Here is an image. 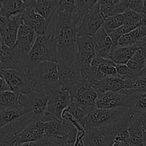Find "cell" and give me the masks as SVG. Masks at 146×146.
<instances>
[{
    "mask_svg": "<svg viewBox=\"0 0 146 146\" xmlns=\"http://www.w3.org/2000/svg\"><path fill=\"white\" fill-rule=\"evenodd\" d=\"M78 26L72 14L56 11L51 18L46 34H50L55 38L58 49V63H73L75 61Z\"/></svg>",
    "mask_w": 146,
    "mask_h": 146,
    "instance_id": "cell-1",
    "label": "cell"
},
{
    "mask_svg": "<svg viewBox=\"0 0 146 146\" xmlns=\"http://www.w3.org/2000/svg\"><path fill=\"white\" fill-rule=\"evenodd\" d=\"M25 59L29 71L44 61L58 64V49L55 38L50 34L38 36L30 52L26 55Z\"/></svg>",
    "mask_w": 146,
    "mask_h": 146,
    "instance_id": "cell-2",
    "label": "cell"
},
{
    "mask_svg": "<svg viewBox=\"0 0 146 146\" xmlns=\"http://www.w3.org/2000/svg\"><path fill=\"white\" fill-rule=\"evenodd\" d=\"M29 72L34 86V92L41 91L51 92L60 88L57 63L44 61Z\"/></svg>",
    "mask_w": 146,
    "mask_h": 146,
    "instance_id": "cell-3",
    "label": "cell"
},
{
    "mask_svg": "<svg viewBox=\"0 0 146 146\" xmlns=\"http://www.w3.org/2000/svg\"><path fill=\"white\" fill-rule=\"evenodd\" d=\"M131 108H120L113 109H101L96 107L91 108L81 125L85 131L94 128H101L120 119L126 115Z\"/></svg>",
    "mask_w": 146,
    "mask_h": 146,
    "instance_id": "cell-4",
    "label": "cell"
},
{
    "mask_svg": "<svg viewBox=\"0 0 146 146\" xmlns=\"http://www.w3.org/2000/svg\"><path fill=\"white\" fill-rule=\"evenodd\" d=\"M51 92L46 91H34L29 94L19 96V106L26 114L32 113L38 119L46 111Z\"/></svg>",
    "mask_w": 146,
    "mask_h": 146,
    "instance_id": "cell-5",
    "label": "cell"
},
{
    "mask_svg": "<svg viewBox=\"0 0 146 146\" xmlns=\"http://www.w3.org/2000/svg\"><path fill=\"white\" fill-rule=\"evenodd\" d=\"M133 89H125L117 92H105L98 94L96 106L101 109L131 108Z\"/></svg>",
    "mask_w": 146,
    "mask_h": 146,
    "instance_id": "cell-6",
    "label": "cell"
},
{
    "mask_svg": "<svg viewBox=\"0 0 146 146\" xmlns=\"http://www.w3.org/2000/svg\"><path fill=\"white\" fill-rule=\"evenodd\" d=\"M0 74L5 80L10 91L17 96L29 94L34 91L32 80L30 72L0 70Z\"/></svg>",
    "mask_w": 146,
    "mask_h": 146,
    "instance_id": "cell-7",
    "label": "cell"
},
{
    "mask_svg": "<svg viewBox=\"0 0 146 146\" xmlns=\"http://www.w3.org/2000/svg\"><path fill=\"white\" fill-rule=\"evenodd\" d=\"M104 21L100 11L99 1H97L83 17L77 29V38L84 36H93L102 27Z\"/></svg>",
    "mask_w": 146,
    "mask_h": 146,
    "instance_id": "cell-8",
    "label": "cell"
},
{
    "mask_svg": "<svg viewBox=\"0 0 146 146\" xmlns=\"http://www.w3.org/2000/svg\"><path fill=\"white\" fill-rule=\"evenodd\" d=\"M60 88L71 92L81 83V71L74 62L59 61L58 63Z\"/></svg>",
    "mask_w": 146,
    "mask_h": 146,
    "instance_id": "cell-9",
    "label": "cell"
},
{
    "mask_svg": "<svg viewBox=\"0 0 146 146\" xmlns=\"http://www.w3.org/2000/svg\"><path fill=\"white\" fill-rule=\"evenodd\" d=\"M96 57L95 47L92 36H84L76 38V54L74 64L82 71L89 69Z\"/></svg>",
    "mask_w": 146,
    "mask_h": 146,
    "instance_id": "cell-10",
    "label": "cell"
},
{
    "mask_svg": "<svg viewBox=\"0 0 146 146\" xmlns=\"http://www.w3.org/2000/svg\"><path fill=\"white\" fill-rule=\"evenodd\" d=\"M0 51L2 55L0 70H14L22 72H29L26 64V55L15 49H11L4 42L0 45Z\"/></svg>",
    "mask_w": 146,
    "mask_h": 146,
    "instance_id": "cell-11",
    "label": "cell"
},
{
    "mask_svg": "<svg viewBox=\"0 0 146 146\" xmlns=\"http://www.w3.org/2000/svg\"><path fill=\"white\" fill-rule=\"evenodd\" d=\"M71 101L72 98L68 91H63L60 88H56L51 91L46 111L54 120L61 121V114L68 108Z\"/></svg>",
    "mask_w": 146,
    "mask_h": 146,
    "instance_id": "cell-12",
    "label": "cell"
},
{
    "mask_svg": "<svg viewBox=\"0 0 146 146\" xmlns=\"http://www.w3.org/2000/svg\"><path fill=\"white\" fill-rule=\"evenodd\" d=\"M134 81L130 79H125L119 76L111 77L101 81H94L91 86L97 92H117L125 89H132Z\"/></svg>",
    "mask_w": 146,
    "mask_h": 146,
    "instance_id": "cell-13",
    "label": "cell"
},
{
    "mask_svg": "<svg viewBox=\"0 0 146 146\" xmlns=\"http://www.w3.org/2000/svg\"><path fill=\"white\" fill-rule=\"evenodd\" d=\"M69 94L72 101L79 105L86 107H96V101L98 94L89 83L81 81Z\"/></svg>",
    "mask_w": 146,
    "mask_h": 146,
    "instance_id": "cell-14",
    "label": "cell"
},
{
    "mask_svg": "<svg viewBox=\"0 0 146 146\" xmlns=\"http://www.w3.org/2000/svg\"><path fill=\"white\" fill-rule=\"evenodd\" d=\"M21 14L14 16L10 19H7L1 30L0 34L3 42L12 50L14 48L17 42L19 28L21 24H24Z\"/></svg>",
    "mask_w": 146,
    "mask_h": 146,
    "instance_id": "cell-15",
    "label": "cell"
},
{
    "mask_svg": "<svg viewBox=\"0 0 146 146\" xmlns=\"http://www.w3.org/2000/svg\"><path fill=\"white\" fill-rule=\"evenodd\" d=\"M37 34L32 28L27 24H21L17 34V42L14 49L27 55L32 48L37 38Z\"/></svg>",
    "mask_w": 146,
    "mask_h": 146,
    "instance_id": "cell-16",
    "label": "cell"
},
{
    "mask_svg": "<svg viewBox=\"0 0 146 146\" xmlns=\"http://www.w3.org/2000/svg\"><path fill=\"white\" fill-rule=\"evenodd\" d=\"M34 6L26 9L21 14L23 23L32 28L37 36H45L49 21L38 14Z\"/></svg>",
    "mask_w": 146,
    "mask_h": 146,
    "instance_id": "cell-17",
    "label": "cell"
},
{
    "mask_svg": "<svg viewBox=\"0 0 146 146\" xmlns=\"http://www.w3.org/2000/svg\"><path fill=\"white\" fill-rule=\"evenodd\" d=\"M95 47L96 56L110 58L113 48V42L111 37L103 27L92 36Z\"/></svg>",
    "mask_w": 146,
    "mask_h": 146,
    "instance_id": "cell-18",
    "label": "cell"
},
{
    "mask_svg": "<svg viewBox=\"0 0 146 146\" xmlns=\"http://www.w3.org/2000/svg\"><path fill=\"white\" fill-rule=\"evenodd\" d=\"M142 120L143 115L133 111L128 127L129 140L128 143L131 146H145L144 143L145 131L143 128Z\"/></svg>",
    "mask_w": 146,
    "mask_h": 146,
    "instance_id": "cell-19",
    "label": "cell"
},
{
    "mask_svg": "<svg viewBox=\"0 0 146 146\" xmlns=\"http://www.w3.org/2000/svg\"><path fill=\"white\" fill-rule=\"evenodd\" d=\"M45 135L44 123L38 119L31 123L17 136L19 145L28 142H36L42 139Z\"/></svg>",
    "mask_w": 146,
    "mask_h": 146,
    "instance_id": "cell-20",
    "label": "cell"
},
{
    "mask_svg": "<svg viewBox=\"0 0 146 146\" xmlns=\"http://www.w3.org/2000/svg\"><path fill=\"white\" fill-rule=\"evenodd\" d=\"M132 110H130L126 115H124L120 119L114 121L112 123L105 125L99 128L102 133L112 143L114 144L115 138L120 133L124 131L128 130V127L130 125L131 115H132Z\"/></svg>",
    "mask_w": 146,
    "mask_h": 146,
    "instance_id": "cell-21",
    "label": "cell"
},
{
    "mask_svg": "<svg viewBox=\"0 0 146 146\" xmlns=\"http://www.w3.org/2000/svg\"><path fill=\"white\" fill-rule=\"evenodd\" d=\"M36 1L32 0H26V1H20V0H11V1H3L2 9L0 11V14L6 18L10 19L14 16L18 15L24 12V10L28 7H32L34 5Z\"/></svg>",
    "mask_w": 146,
    "mask_h": 146,
    "instance_id": "cell-22",
    "label": "cell"
},
{
    "mask_svg": "<svg viewBox=\"0 0 146 146\" xmlns=\"http://www.w3.org/2000/svg\"><path fill=\"white\" fill-rule=\"evenodd\" d=\"M100 11L104 19L113 16L123 14L127 7L126 1L122 0H100Z\"/></svg>",
    "mask_w": 146,
    "mask_h": 146,
    "instance_id": "cell-23",
    "label": "cell"
},
{
    "mask_svg": "<svg viewBox=\"0 0 146 146\" xmlns=\"http://www.w3.org/2000/svg\"><path fill=\"white\" fill-rule=\"evenodd\" d=\"M36 117L34 116L32 113L25 114L22 116L19 117L12 121L10 123L1 128V131L5 133L11 134L12 135H19L32 121L36 120Z\"/></svg>",
    "mask_w": 146,
    "mask_h": 146,
    "instance_id": "cell-24",
    "label": "cell"
},
{
    "mask_svg": "<svg viewBox=\"0 0 146 146\" xmlns=\"http://www.w3.org/2000/svg\"><path fill=\"white\" fill-rule=\"evenodd\" d=\"M85 146H113V144L99 129V128H91L86 131L84 137Z\"/></svg>",
    "mask_w": 146,
    "mask_h": 146,
    "instance_id": "cell-25",
    "label": "cell"
},
{
    "mask_svg": "<svg viewBox=\"0 0 146 146\" xmlns=\"http://www.w3.org/2000/svg\"><path fill=\"white\" fill-rule=\"evenodd\" d=\"M140 49L137 45L128 47H115L112 50L110 59L116 64H126Z\"/></svg>",
    "mask_w": 146,
    "mask_h": 146,
    "instance_id": "cell-26",
    "label": "cell"
},
{
    "mask_svg": "<svg viewBox=\"0 0 146 146\" xmlns=\"http://www.w3.org/2000/svg\"><path fill=\"white\" fill-rule=\"evenodd\" d=\"M145 37H146V29L138 25L135 29L123 36L118 41L117 46L128 47L135 46Z\"/></svg>",
    "mask_w": 146,
    "mask_h": 146,
    "instance_id": "cell-27",
    "label": "cell"
},
{
    "mask_svg": "<svg viewBox=\"0 0 146 146\" xmlns=\"http://www.w3.org/2000/svg\"><path fill=\"white\" fill-rule=\"evenodd\" d=\"M58 1L54 0H37L34 4V9L45 19L49 21L57 9Z\"/></svg>",
    "mask_w": 146,
    "mask_h": 146,
    "instance_id": "cell-28",
    "label": "cell"
},
{
    "mask_svg": "<svg viewBox=\"0 0 146 146\" xmlns=\"http://www.w3.org/2000/svg\"><path fill=\"white\" fill-rule=\"evenodd\" d=\"M25 114L19 106L10 107L2 110L0 111V127L3 128Z\"/></svg>",
    "mask_w": 146,
    "mask_h": 146,
    "instance_id": "cell-29",
    "label": "cell"
},
{
    "mask_svg": "<svg viewBox=\"0 0 146 146\" xmlns=\"http://www.w3.org/2000/svg\"><path fill=\"white\" fill-rule=\"evenodd\" d=\"M96 2V0H75L76 7L72 15L78 25L84 15Z\"/></svg>",
    "mask_w": 146,
    "mask_h": 146,
    "instance_id": "cell-30",
    "label": "cell"
},
{
    "mask_svg": "<svg viewBox=\"0 0 146 146\" xmlns=\"http://www.w3.org/2000/svg\"><path fill=\"white\" fill-rule=\"evenodd\" d=\"M92 108H94V107L83 106L71 101V103L67 108V110L74 117V119L78 123H81Z\"/></svg>",
    "mask_w": 146,
    "mask_h": 146,
    "instance_id": "cell-31",
    "label": "cell"
},
{
    "mask_svg": "<svg viewBox=\"0 0 146 146\" xmlns=\"http://www.w3.org/2000/svg\"><path fill=\"white\" fill-rule=\"evenodd\" d=\"M131 110L138 114H142L146 110V92L134 91L132 96Z\"/></svg>",
    "mask_w": 146,
    "mask_h": 146,
    "instance_id": "cell-32",
    "label": "cell"
},
{
    "mask_svg": "<svg viewBox=\"0 0 146 146\" xmlns=\"http://www.w3.org/2000/svg\"><path fill=\"white\" fill-rule=\"evenodd\" d=\"M146 58L141 52V50H138L133 56L127 63V66L135 72L138 73L142 76V73L145 68Z\"/></svg>",
    "mask_w": 146,
    "mask_h": 146,
    "instance_id": "cell-33",
    "label": "cell"
},
{
    "mask_svg": "<svg viewBox=\"0 0 146 146\" xmlns=\"http://www.w3.org/2000/svg\"><path fill=\"white\" fill-rule=\"evenodd\" d=\"M16 106H19V96L11 91L0 93V111Z\"/></svg>",
    "mask_w": 146,
    "mask_h": 146,
    "instance_id": "cell-34",
    "label": "cell"
},
{
    "mask_svg": "<svg viewBox=\"0 0 146 146\" xmlns=\"http://www.w3.org/2000/svg\"><path fill=\"white\" fill-rule=\"evenodd\" d=\"M124 24H125V19H124L123 15L118 14V15L113 16L105 19L103 27H104L107 33H109L113 30L120 28L123 26Z\"/></svg>",
    "mask_w": 146,
    "mask_h": 146,
    "instance_id": "cell-35",
    "label": "cell"
},
{
    "mask_svg": "<svg viewBox=\"0 0 146 146\" xmlns=\"http://www.w3.org/2000/svg\"><path fill=\"white\" fill-rule=\"evenodd\" d=\"M135 28H137V27H133V26L124 24L123 26L121 27L120 28L117 29H115L113 30V31H111V32L108 33L109 36L111 37V40H112V42H113L112 50L114 49V48L117 46L118 41H119V39L123 36L128 34V33L131 32V31L134 30Z\"/></svg>",
    "mask_w": 146,
    "mask_h": 146,
    "instance_id": "cell-36",
    "label": "cell"
},
{
    "mask_svg": "<svg viewBox=\"0 0 146 146\" xmlns=\"http://www.w3.org/2000/svg\"><path fill=\"white\" fill-rule=\"evenodd\" d=\"M116 70L118 76L125 79L135 81L141 77L139 74L131 70L127 64H116Z\"/></svg>",
    "mask_w": 146,
    "mask_h": 146,
    "instance_id": "cell-37",
    "label": "cell"
},
{
    "mask_svg": "<svg viewBox=\"0 0 146 146\" xmlns=\"http://www.w3.org/2000/svg\"><path fill=\"white\" fill-rule=\"evenodd\" d=\"M123 15L125 19V24H124L133 26L135 27H138L143 16L142 14L135 12L129 9H127L125 12L123 14Z\"/></svg>",
    "mask_w": 146,
    "mask_h": 146,
    "instance_id": "cell-38",
    "label": "cell"
},
{
    "mask_svg": "<svg viewBox=\"0 0 146 146\" xmlns=\"http://www.w3.org/2000/svg\"><path fill=\"white\" fill-rule=\"evenodd\" d=\"M75 1H58L57 5V12L66 13V14H73L75 9Z\"/></svg>",
    "mask_w": 146,
    "mask_h": 146,
    "instance_id": "cell-39",
    "label": "cell"
},
{
    "mask_svg": "<svg viewBox=\"0 0 146 146\" xmlns=\"http://www.w3.org/2000/svg\"><path fill=\"white\" fill-rule=\"evenodd\" d=\"M17 136L5 133L0 130V146H19Z\"/></svg>",
    "mask_w": 146,
    "mask_h": 146,
    "instance_id": "cell-40",
    "label": "cell"
},
{
    "mask_svg": "<svg viewBox=\"0 0 146 146\" xmlns=\"http://www.w3.org/2000/svg\"><path fill=\"white\" fill-rule=\"evenodd\" d=\"M127 7L129 9L138 13V14H143V11L144 1L142 0H128L126 1Z\"/></svg>",
    "mask_w": 146,
    "mask_h": 146,
    "instance_id": "cell-41",
    "label": "cell"
},
{
    "mask_svg": "<svg viewBox=\"0 0 146 146\" xmlns=\"http://www.w3.org/2000/svg\"><path fill=\"white\" fill-rule=\"evenodd\" d=\"M19 146H46V144L44 140L41 139L40 141H36V142L24 143L20 144Z\"/></svg>",
    "mask_w": 146,
    "mask_h": 146,
    "instance_id": "cell-42",
    "label": "cell"
},
{
    "mask_svg": "<svg viewBox=\"0 0 146 146\" xmlns=\"http://www.w3.org/2000/svg\"><path fill=\"white\" fill-rule=\"evenodd\" d=\"M10 91L8 85L6 83L5 80L3 78L2 76L0 74V93L4 92V91Z\"/></svg>",
    "mask_w": 146,
    "mask_h": 146,
    "instance_id": "cell-43",
    "label": "cell"
},
{
    "mask_svg": "<svg viewBox=\"0 0 146 146\" xmlns=\"http://www.w3.org/2000/svg\"><path fill=\"white\" fill-rule=\"evenodd\" d=\"M138 25L142 26V27H143L144 28L146 29V14H143V15L142 16L141 21V22L139 23V24H138Z\"/></svg>",
    "mask_w": 146,
    "mask_h": 146,
    "instance_id": "cell-44",
    "label": "cell"
},
{
    "mask_svg": "<svg viewBox=\"0 0 146 146\" xmlns=\"http://www.w3.org/2000/svg\"><path fill=\"white\" fill-rule=\"evenodd\" d=\"M142 125L144 131L146 132V115H143V120H142Z\"/></svg>",
    "mask_w": 146,
    "mask_h": 146,
    "instance_id": "cell-45",
    "label": "cell"
},
{
    "mask_svg": "<svg viewBox=\"0 0 146 146\" xmlns=\"http://www.w3.org/2000/svg\"><path fill=\"white\" fill-rule=\"evenodd\" d=\"M140 50H141V52L143 53V54L144 56H145L146 58V44H144L143 46H142L140 48Z\"/></svg>",
    "mask_w": 146,
    "mask_h": 146,
    "instance_id": "cell-46",
    "label": "cell"
},
{
    "mask_svg": "<svg viewBox=\"0 0 146 146\" xmlns=\"http://www.w3.org/2000/svg\"><path fill=\"white\" fill-rule=\"evenodd\" d=\"M116 146H131L127 143H119Z\"/></svg>",
    "mask_w": 146,
    "mask_h": 146,
    "instance_id": "cell-47",
    "label": "cell"
},
{
    "mask_svg": "<svg viewBox=\"0 0 146 146\" xmlns=\"http://www.w3.org/2000/svg\"><path fill=\"white\" fill-rule=\"evenodd\" d=\"M146 74V61H145V68H144V70L143 71L142 73V76L144 75V74Z\"/></svg>",
    "mask_w": 146,
    "mask_h": 146,
    "instance_id": "cell-48",
    "label": "cell"
},
{
    "mask_svg": "<svg viewBox=\"0 0 146 146\" xmlns=\"http://www.w3.org/2000/svg\"><path fill=\"white\" fill-rule=\"evenodd\" d=\"M2 7H3V1H0V11H1V10L2 9Z\"/></svg>",
    "mask_w": 146,
    "mask_h": 146,
    "instance_id": "cell-49",
    "label": "cell"
},
{
    "mask_svg": "<svg viewBox=\"0 0 146 146\" xmlns=\"http://www.w3.org/2000/svg\"><path fill=\"white\" fill-rule=\"evenodd\" d=\"M144 143L146 146V132H145V135H144Z\"/></svg>",
    "mask_w": 146,
    "mask_h": 146,
    "instance_id": "cell-50",
    "label": "cell"
},
{
    "mask_svg": "<svg viewBox=\"0 0 146 146\" xmlns=\"http://www.w3.org/2000/svg\"><path fill=\"white\" fill-rule=\"evenodd\" d=\"M1 61H2V55H1V52L0 51V64L1 63Z\"/></svg>",
    "mask_w": 146,
    "mask_h": 146,
    "instance_id": "cell-51",
    "label": "cell"
},
{
    "mask_svg": "<svg viewBox=\"0 0 146 146\" xmlns=\"http://www.w3.org/2000/svg\"><path fill=\"white\" fill-rule=\"evenodd\" d=\"M2 42H3V41H2V38H1V36H0V45H1V44H2Z\"/></svg>",
    "mask_w": 146,
    "mask_h": 146,
    "instance_id": "cell-52",
    "label": "cell"
},
{
    "mask_svg": "<svg viewBox=\"0 0 146 146\" xmlns=\"http://www.w3.org/2000/svg\"><path fill=\"white\" fill-rule=\"evenodd\" d=\"M141 115H146V110H145V111H144L143 113L142 114H141Z\"/></svg>",
    "mask_w": 146,
    "mask_h": 146,
    "instance_id": "cell-53",
    "label": "cell"
},
{
    "mask_svg": "<svg viewBox=\"0 0 146 146\" xmlns=\"http://www.w3.org/2000/svg\"><path fill=\"white\" fill-rule=\"evenodd\" d=\"M0 129H1V127H0Z\"/></svg>",
    "mask_w": 146,
    "mask_h": 146,
    "instance_id": "cell-54",
    "label": "cell"
}]
</instances>
